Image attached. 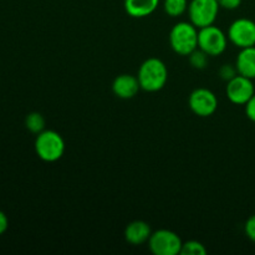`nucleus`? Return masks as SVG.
<instances>
[{"label": "nucleus", "mask_w": 255, "mask_h": 255, "mask_svg": "<svg viewBox=\"0 0 255 255\" xmlns=\"http://www.w3.org/2000/svg\"><path fill=\"white\" fill-rule=\"evenodd\" d=\"M244 232H246L247 237L255 243V214L247 219L246 224H244Z\"/></svg>", "instance_id": "obj_19"}, {"label": "nucleus", "mask_w": 255, "mask_h": 255, "mask_svg": "<svg viewBox=\"0 0 255 255\" xmlns=\"http://www.w3.org/2000/svg\"><path fill=\"white\" fill-rule=\"evenodd\" d=\"M35 152L45 162L59 161L65 152L64 138L54 129H44L35 139Z\"/></svg>", "instance_id": "obj_3"}, {"label": "nucleus", "mask_w": 255, "mask_h": 255, "mask_svg": "<svg viewBox=\"0 0 255 255\" xmlns=\"http://www.w3.org/2000/svg\"><path fill=\"white\" fill-rule=\"evenodd\" d=\"M7 227H9V219H7L6 214L2 211H0V236L6 232Z\"/></svg>", "instance_id": "obj_22"}, {"label": "nucleus", "mask_w": 255, "mask_h": 255, "mask_svg": "<svg viewBox=\"0 0 255 255\" xmlns=\"http://www.w3.org/2000/svg\"><path fill=\"white\" fill-rule=\"evenodd\" d=\"M244 106H246L247 117H248L251 121L255 122V94L253 95V97H252V99L244 105Z\"/></svg>", "instance_id": "obj_20"}, {"label": "nucleus", "mask_w": 255, "mask_h": 255, "mask_svg": "<svg viewBox=\"0 0 255 255\" xmlns=\"http://www.w3.org/2000/svg\"><path fill=\"white\" fill-rule=\"evenodd\" d=\"M25 126L31 133L39 134L45 129V119L39 112H31L25 119Z\"/></svg>", "instance_id": "obj_15"}, {"label": "nucleus", "mask_w": 255, "mask_h": 255, "mask_svg": "<svg viewBox=\"0 0 255 255\" xmlns=\"http://www.w3.org/2000/svg\"><path fill=\"white\" fill-rule=\"evenodd\" d=\"M182 239L174 232L168 229H159L152 232L148 239L149 251L154 255H178L181 254Z\"/></svg>", "instance_id": "obj_5"}, {"label": "nucleus", "mask_w": 255, "mask_h": 255, "mask_svg": "<svg viewBox=\"0 0 255 255\" xmlns=\"http://www.w3.org/2000/svg\"><path fill=\"white\" fill-rule=\"evenodd\" d=\"M228 40L239 49L255 46V21L247 17L234 20L229 26Z\"/></svg>", "instance_id": "obj_7"}, {"label": "nucleus", "mask_w": 255, "mask_h": 255, "mask_svg": "<svg viewBox=\"0 0 255 255\" xmlns=\"http://www.w3.org/2000/svg\"><path fill=\"white\" fill-rule=\"evenodd\" d=\"M227 96L234 105H246L255 94L253 80L243 75H237L227 84Z\"/></svg>", "instance_id": "obj_9"}, {"label": "nucleus", "mask_w": 255, "mask_h": 255, "mask_svg": "<svg viewBox=\"0 0 255 255\" xmlns=\"http://www.w3.org/2000/svg\"><path fill=\"white\" fill-rule=\"evenodd\" d=\"M151 234V227L143 221L131 222L125 229V239L132 246H141L147 243Z\"/></svg>", "instance_id": "obj_11"}, {"label": "nucleus", "mask_w": 255, "mask_h": 255, "mask_svg": "<svg viewBox=\"0 0 255 255\" xmlns=\"http://www.w3.org/2000/svg\"><path fill=\"white\" fill-rule=\"evenodd\" d=\"M182 255H206L207 249L201 242L198 241H188L182 244L181 249Z\"/></svg>", "instance_id": "obj_17"}, {"label": "nucleus", "mask_w": 255, "mask_h": 255, "mask_svg": "<svg viewBox=\"0 0 255 255\" xmlns=\"http://www.w3.org/2000/svg\"><path fill=\"white\" fill-rule=\"evenodd\" d=\"M228 45V35L214 25L202 27L198 30V47L209 56H218L223 54Z\"/></svg>", "instance_id": "obj_6"}, {"label": "nucleus", "mask_w": 255, "mask_h": 255, "mask_svg": "<svg viewBox=\"0 0 255 255\" xmlns=\"http://www.w3.org/2000/svg\"><path fill=\"white\" fill-rule=\"evenodd\" d=\"M236 66L239 75L252 80L255 79V46L241 49L237 57Z\"/></svg>", "instance_id": "obj_13"}, {"label": "nucleus", "mask_w": 255, "mask_h": 255, "mask_svg": "<svg viewBox=\"0 0 255 255\" xmlns=\"http://www.w3.org/2000/svg\"><path fill=\"white\" fill-rule=\"evenodd\" d=\"M141 89L147 92H157L163 89L168 80L166 64L157 57H149L142 62L137 74Z\"/></svg>", "instance_id": "obj_1"}, {"label": "nucleus", "mask_w": 255, "mask_h": 255, "mask_svg": "<svg viewBox=\"0 0 255 255\" xmlns=\"http://www.w3.org/2000/svg\"><path fill=\"white\" fill-rule=\"evenodd\" d=\"M141 90L137 76L129 74L119 75L112 82V91L119 99L129 100L133 99Z\"/></svg>", "instance_id": "obj_10"}, {"label": "nucleus", "mask_w": 255, "mask_h": 255, "mask_svg": "<svg viewBox=\"0 0 255 255\" xmlns=\"http://www.w3.org/2000/svg\"><path fill=\"white\" fill-rule=\"evenodd\" d=\"M188 56H189V62H191V65L194 67V69L203 70L206 69V66L208 65L209 55L206 54V52H204L203 50L199 49V47L194 50L193 52H191Z\"/></svg>", "instance_id": "obj_16"}, {"label": "nucleus", "mask_w": 255, "mask_h": 255, "mask_svg": "<svg viewBox=\"0 0 255 255\" xmlns=\"http://www.w3.org/2000/svg\"><path fill=\"white\" fill-rule=\"evenodd\" d=\"M198 27L192 22L179 21L169 32V44L176 54L188 56L198 49Z\"/></svg>", "instance_id": "obj_2"}, {"label": "nucleus", "mask_w": 255, "mask_h": 255, "mask_svg": "<svg viewBox=\"0 0 255 255\" xmlns=\"http://www.w3.org/2000/svg\"><path fill=\"white\" fill-rule=\"evenodd\" d=\"M219 6L227 10H236L242 5V0H218Z\"/></svg>", "instance_id": "obj_21"}, {"label": "nucleus", "mask_w": 255, "mask_h": 255, "mask_svg": "<svg viewBox=\"0 0 255 255\" xmlns=\"http://www.w3.org/2000/svg\"><path fill=\"white\" fill-rule=\"evenodd\" d=\"M238 75V70H237L236 65H229L226 64L219 69V76L224 80V81H231L233 77H236Z\"/></svg>", "instance_id": "obj_18"}, {"label": "nucleus", "mask_w": 255, "mask_h": 255, "mask_svg": "<svg viewBox=\"0 0 255 255\" xmlns=\"http://www.w3.org/2000/svg\"><path fill=\"white\" fill-rule=\"evenodd\" d=\"M219 9L218 0H191L187 11L192 24L202 29L214 24Z\"/></svg>", "instance_id": "obj_4"}, {"label": "nucleus", "mask_w": 255, "mask_h": 255, "mask_svg": "<svg viewBox=\"0 0 255 255\" xmlns=\"http://www.w3.org/2000/svg\"><path fill=\"white\" fill-rule=\"evenodd\" d=\"M188 0H164L163 9L169 16L178 17L188 10Z\"/></svg>", "instance_id": "obj_14"}, {"label": "nucleus", "mask_w": 255, "mask_h": 255, "mask_svg": "<svg viewBox=\"0 0 255 255\" xmlns=\"http://www.w3.org/2000/svg\"><path fill=\"white\" fill-rule=\"evenodd\" d=\"M189 109L199 117H209L218 109V99L213 91L199 87L192 91L188 99Z\"/></svg>", "instance_id": "obj_8"}, {"label": "nucleus", "mask_w": 255, "mask_h": 255, "mask_svg": "<svg viewBox=\"0 0 255 255\" xmlns=\"http://www.w3.org/2000/svg\"><path fill=\"white\" fill-rule=\"evenodd\" d=\"M159 0H125V10L132 17H146L156 11Z\"/></svg>", "instance_id": "obj_12"}]
</instances>
